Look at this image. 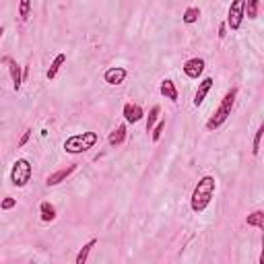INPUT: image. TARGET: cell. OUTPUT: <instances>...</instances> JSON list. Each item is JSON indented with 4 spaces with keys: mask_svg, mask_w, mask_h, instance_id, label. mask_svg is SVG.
Wrapping results in <instances>:
<instances>
[{
    "mask_svg": "<svg viewBox=\"0 0 264 264\" xmlns=\"http://www.w3.org/2000/svg\"><path fill=\"white\" fill-rule=\"evenodd\" d=\"M215 190H217L215 178H213V175H205V178L196 184L194 192H192V198H190L192 210H194V213H202V210L210 205V200H213Z\"/></svg>",
    "mask_w": 264,
    "mask_h": 264,
    "instance_id": "obj_1",
    "label": "cell"
},
{
    "mask_svg": "<svg viewBox=\"0 0 264 264\" xmlns=\"http://www.w3.org/2000/svg\"><path fill=\"white\" fill-rule=\"evenodd\" d=\"M235 97H237V89L233 87V89H229L225 93V97L221 99V103H219V108L215 110V113L207 120V128L208 130H217L219 126L225 124V120L231 116V110H233V103H235Z\"/></svg>",
    "mask_w": 264,
    "mask_h": 264,
    "instance_id": "obj_2",
    "label": "cell"
},
{
    "mask_svg": "<svg viewBox=\"0 0 264 264\" xmlns=\"http://www.w3.org/2000/svg\"><path fill=\"white\" fill-rule=\"evenodd\" d=\"M99 140L97 132H83V134H73L64 140V151L70 155H78V153H85L89 149L95 147V143Z\"/></svg>",
    "mask_w": 264,
    "mask_h": 264,
    "instance_id": "obj_3",
    "label": "cell"
},
{
    "mask_svg": "<svg viewBox=\"0 0 264 264\" xmlns=\"http://www.w3.org/2000/svg\"><path fill=\"white\" fill-rule=\"evenodd\" d=\"M31 173H33V167L29 163V159H25V157H21V159H17L13 170H11V182L13 186L17 188H25L31 180Z\"/></svg>",
    "mask_w": 264,
    "mask_h": 264,
    "instance_id": "obj_4",
    "label": "cell"
},
{
    "mask_svg": "<svg viewBox=\"0 0 264 264\" xmlns=\"http://www.w3.org/2000/svg\"><path fill=\"white\" fill-rule=\"evenodd\" d=\"M244 17H245V0H235V2H231V6H229V13H227L225 25L231 31H237V29L242 27Z\"/></svg>",
    "mask_w": 264,
    "mask_h": 264,
    "instance_id": "obj_5",
    "label": "cell"
},
{
    "mask_svg": "<svg viewBox=\"0 0 264 264\" xmlns=\"http://www.w3.org/2000/svg\"><path fill=\"white\" fill-rule=\"evenodd\" d=\"M2 62L8 64V73H11V78H13V89L19 91L21 85H23V73H21V66L17 64V60H13L11 56H4Z\"/></svg>",
    "mask_w": 264,
    "mask_h": 264,
    "instance_id": "obj_6",
    "label": "cell"
},
{
    "mask_svg": "<svg viewBox=\"0 0 264 264\" xmlns=\"http://www.w3.org/2000/svg\"><path fill=\"white\" fill-rule=\"evenodd\" d=\"M184 75L188 78H198L202 75V70H205V60L202 58H190L184 62Z\"/></svg>",
    "mask_w": 264,
    "mask_h": 264,
    "instance_id": "obj_7",
    "label": "cell"
},
{
    "mask_svg": "<svg viewBox=\"0 0 264 264\" xmlns=\"http://www.w3.org/2000/svg\"><path fill=\"white\" fill-rule=\"evenodd\" d=\"M126 76H128V73H126V68H122V66H112L105 70V75H103L108 85H122L126 81Z\"/></svg>",
    "mask_w": 264,
    "mask_h": 264,
    "instance_id": "obj_8",
    "label": "cell"
},
{
    "mask_svg": "<svg viewBox=\"0 0 264 264\" xmlns=\"http://www.w3.org/2000/svg\"><path fill=\"white\" fill-rule=\"evenodd\" d=\"M76 171V163H70L68 167H62V170H58V171H54V173H50L48 178H46V184L48 186H58L60 182H64L70 173H75Z\"/></svg>",
    "mask_w": 264,
    "mask_h": 264,
    "instance_id": "obj_9",
    "label": "cell"
},
{
    "mask_svg": "<svg viewBox=\"0 0 264 264\" xmlns=\"http://www.w3.org/2000/svg\"><path fill=\"white\" fill-rule=\"evenodd\" d=\"M122 113H124V120H126V122H130V124H136V122L143 120L145 110L140 108L138 103H126L124 110H122Z\"/></svg>",
    "mask_w": 264,
    "mask_h": 264,
    "instance_id": "obj_10",
    "label": "cell"
},
{
    "mask_svg": "<svg viewBox=\"0 0 264 264\" xmlns=\"http://www.w3.org/2000/svg\"><path fill=\"white\" fill-rule=\"evenodd\" d=\"M213 89V78L207 76V78H202V83L198 85V89H196V95H194V105L198 108V105H202V101H205L207 97V93Z\"/></svg>",
    "mask_w": 264,
    "mask_h": 264,
    "instance_id": "obj_11",
    "label": "cell"
},
{
    "mask_svg": "<svg viewBox=\"0 0 264 264\" xmlns=\"http://www.w3.org/2000/svg\"><path fill=\"white\" fill-rule=\"evenodd\" d=\"M159 91H161V95L165 99H170V101H178V89H175V85H173V81H170V78H165V81L161 83V87H159Z\"/></svg>",
    "mask_w": 264,
    "mask_h": 264,
    "instance_id": "obj_12",
    "label": "cell"
},
{
    "mask_svg": "<svg viewBox=\"0 0 264 264\" xmlns=\"http://www.w3.org/2000/svg\"><path fill=\"white\" fill-rule=\"evenodd\" d=\"M126 134H128V132H126V124H120V126L108 136V143H110L112 147H120V145L126 140Z\"/></svg>",
    "mask_w": 264,
    "mask_h": 264,
    "instance_id": "obj_13",
    "label": "cell"
},
{
    "mask_svg": "<svg viewBox=\"0 0 264 264\" xmlns=\"http://www.w3.org/2000/svg\"><path fill=\"white\" fill-rule=\"evenodd\" d=\"M39 215H41V221L43 223H52L56 219L54 205H50V202H41V205H39Z\"/></svg>",
    "mask_w": 264,
    "mask_h": 264,
    "instance_id": "obj_14",
    "label": "cell"
},
{
    "mask_svg": "<svg viewBox=\"0 0 264 264\" xmlns=\"http://www.w3.org/2000/svg\"><path fill=\"white\" fill-rule=\"evenodd\" d=\"M95 244H97V240H89L81 250H78V254H76V260H75V264H87V258H89V254H91V250L95 248Z\"/></svg>",
    "mask_w": 264,
    "mask_h": 264,
    "instance_id": "obj_15",
    "label": "cell"
},
{
    "mask_svg": "<svg viewBox=\"0 0 264 264\" xmlns=\"http://www.w3.org/2000/svg\"><path fill=\"white\" fill-rule=\"evenodd\" d=\"M64 62H66V54H58L54 58V62H52L50 68H48V78H50V81H52V78H56V75L60 73V68H62Z\"/></svg>",
    "mask_w": 264,
    "mask_h": 264,
    "instance_id": "obj_16",
    "label": "cell"
},
{
    "mask_svg": "<svg viewBox=\"0 0 264 264\" xmlns=\"http://www.w3.org/2000/svg\"><path fill=\"white\" fill-rule=\"evenodd\" d=\"M245 223H248L250 227H258V229H264V213H262V210H254L252 215H248Z\"/></svg>",
    "mask_w": 264,
    "mask_h": 264,
    "instance_id": "obj_17",
    "label": "cell"
},
{
    "mask_svg": "<svg viewBox=\"0 0 264 264\" xmlns=\"http://www.w3.org/2000/svg\"><path fill=\"white\" fill-rule=\"evenodd\" d=\"M198 17H200V8L198 6H188L182 19H184V23H186V25H192V23L198 21Z\"/></svg>",
    "mask_w": 264,
    "mask_h": 264,
    "instance_id": "obj_18",
    "label": "cell"
},
{
    "mask_svg": "<svg viewBox=\"0 0 264 264\" xmlns=\"http://www.w3.org/2000/svg\"><path fill=\"white\" fill-rule=\"evenodd\" d=\"M159 112H161L159 105H153L151 112H149V118H147V132H151V130L155 128V122L159 120Z\"/></svg>",
    "mask_w": 264,
    "mask_h": 264,
    "instance_id": "obj_19",
    "label": "cell"
},
{
    "mask_svg": "<svg viewBox=\"0 0 264 264\" xmlns=\"http://www.w3.org/2000/svg\"><path fill=\"white\" fill-rule=\"evenodd\" d=\"M245 8H248V19H256L258 8H260V0H248V2H245Z\"/></svg>",
    "mask_w": 264,
    "mask_h": 264,
    "instance_id": "obj_20",
    "label": "cell"
},
{
    "mask_svg": "<svg viewBox=\"0 0 264 264\" xmlns=\"http://www.w3.org/2000/svg\"><path fill=\"white\" fill-rule=\"evenodd\" d=\"M262 134H264V126H260V128L256 130V134H254V143H252V153H254V155H258V153H260Z\"/></svg>",
    "mask_w": 264,
    "mask_h": 264,
    "instance_id": "obj_21",
    "label": "cell"
},
{
    "mask_svg": "<svg viewBox=\"0 0 264 264\" xmlns=\"http://www.w3.org/2000/svg\"><path fill=\"white\" fill-rule=\"evenodd\" d=\"M29 11H31V2H29V0H21V4H19V17H21V21H27L29 19Z\"/></svg>",
    "mask_w": 264,
    "mask_h": 264,
    "instance_id": "obj_22",
    "label": "cell"
},
{
    "mask_svg": "<svg viewBox=\"0 0 264 264\" xmlns=\"http://www.w3.org/2000/svg\"><path fill=\"white\" fill-rule=\"evenodd\" d=\"M163 130H165V120H159V122H157V126L151 130V138H153V143H157V140L161 138Z\"/></svg>",
    "mask_w": 264,
    "mask_h": 264,
    "instance_id": "obj_23",
    "label": "cell"
},
{
    "mask_svg": "<svg viewBox=\"0 0 264 264\" xmlns=\"http://www.w3.org/2000/svg\"><path fill=\"white\" fill-rule=\"evenodd\" d=\"M15 205H17V200H15V198H11V196H6L2 202H0V208H2V210H11Z\"/></svg>",
    "mask_w": 264,
    "mask_h": 264,
    "instance_id": "obj_24",
    "label": "cell"
},
{
    "mask_svg": "<svg viewBox=\"0 0 264 264\" xmlns=\"http://www.w3.org/2000/svg\"><path fill=\"white\" fill-rule=\"evenodd\" d=\"M31 138V130L27 128V130H25L23 132V134H21V138H19V147H25V145H27V140Z\"/></svg>",
    "mask_w": 264,
    "mask_h": 264,
    "instance_id": "obj_25",
    "label": "cell"
},
{
    "mask_svg": "<svg viewBox=\"0 0 264 264\" xmlns=\"http://www.w3.org/2000/svg\"><path fill=\"white\" fill-rule=\"evenodd\" d=\"M225 35H227V25L225 23H221V27H219V38H225Z\"/></svg>",
    "mask_w": 264,
    "mask_h": 264,
    "instance_id": "obj_26",
    "label": "cell"
},
{
    "mask_svg": "<svg viewBox=\"0 0 264 264\" xmlns=\"http://www.w3.org/2000/svg\"><path fill=\"white\" fill-rule=\"evenodd\" d=\"M2 35H4V27H0V38H2Z\"/></svg>",
    "mask_w": 264,
    "mask_h": 264,
    "instance_id": "obj_27",
    "label": "cell"
}]
</instances>
